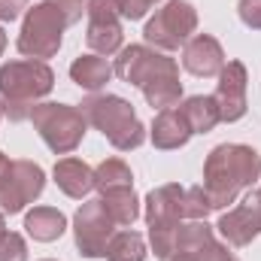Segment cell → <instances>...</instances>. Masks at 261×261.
Returning a JSON list of instances; mask_svg holds the SVG:
<instances>
[{"instance_id":"obj_27","label":"cell","mask_w":261,"mask_h":261,"mask_svg":"<svg viewBox=\"0 0 261 261\" xmlns=\"http://www.w3.org/2000/svg\"><path fill=\"white\" fill-rule=\"evenodd\" d=\"M31 9V0H0V21H15Z\"/></svg>"},{"instance_id":"obj_29","label":"cell","mask_w":261,"mask_h":261,"mask_svg":"<svg viewBox=\"0 0 261 261\" xmlns=\"http://www.w3.org/2000/svg\"><path fill=\"white\" fill-rule=\"evenodd\" d=\"M3 49H6V34H3V28H0V55H3Z\"/></svg>"},{"instance_id":"obj_16","label":"cell","mask_w":261,"mask_h":261,"mask_svg":"<svg viewBox=\"0 0 261 261\" xmlns=\"http://www.w3.org/2000/svg\"><path fill=\"white\" fill-rule=\"evenodd\" d=\"M55 186L73 200H82L94 192V170L82 161V158H61L52 170Z\"/></svg>"},{"instance_id":"obj_28","label":"cell","mask_w":261,"mask_h":261,"mask_svg":"<svg viewBox=\"0 0 261 261\" xmlns=\"http://www.w3.org/2000/svg\"><path fill=\"white\" fill-rule=\"evenodd\" d=\"M9 164H12V161H9V155H3V152H0V179L6 176V170H9Z\"/></svg>"},{"instance_id":"obj_20","label":"cell","mask_w":261,"mask_h":261,"mask_svg":"<svg viewBox=\"0 0 261 261\" xmlns=\"http://www.w3.org/2000/svg\"><path fill=\"white\" fill-rule=\"evenodd\" d=\"M179 110H182V116L189 119V125H192L195 134H210V130L222 122L219 107H216V97H206V94H192V97H186V100L179 103Z\"/></svg>"},{"instance_id":"obj_8","label":"cell","mask_w":261,"mask_h":261,"mask_svg":"<svg viewBox=\"0 0 261 261\" xmlns=\"http://www.w3.org/2000/svg\"><path fill=\"white\" fill-rule=\"evenodd\" d=\"M195 31H197L195 6L189 0H167L146 21L143 37H146V46H152L158 52H176L195 37Z\"/></svg>"},{"instance_id":"obj_7","label":"cell","mask_w":261,"mask_h":261,"mask_svg":"<svg viewBox=\"0 0 261 261\" xmlns=\"http://www.w3.org/2000/svg\"><path fill=\"white\" fill-rule=\"evenodd\" d=\"M34 130L43 137V143L55 152V155H70L79 149L85 130H88V119L82 116L79 107L70 103H37L31 113Z\"/></svg>"},{"instance_id":"obj_13","label":"cell","mask_w":261,"mask_h":261,"mask_svg":"<svg viewBox=\"0 0 261 261\" xmlns=\"http://www.w3.org/2000/svg\"><path fill=\"white\" fill-rule=\"evenodd\" d=\"M246 88H249V73L243 61H228L219 73V85H216V107L222 122H240L246 116Z\"/></svg>"},{"instance_id":"obj_15","label":"cell","mask_w":261,"mask_h":261,"mask_svg":"<svg viewBox=\"0 0 261 261\" xmlns=\"http://www.w3.org/2000/svg\"><path fill=\"white\" fill-rule=\"evenodd\" d=\"M192 137H195V130H192L189 119L182 116L179 107L158 110V116H155V122H152V128H149V140H152V146H155V149H164V152H170V149H182Z\"/></svg>"},{"instance_id":"obj_12","label":"cell","mask_w":261,"mask_h":261,"mask_svg":"<svg viewBox=\"0 0 261 261\" xmlns=\"http://www.w3.org/2000/svg\"><path fill=\"white\" fill-rule=\"evenodd\" d=\"M216 231H219V234L225 237V243L234 246V249L249 246V243L261 234V189L258 192H249L234 210L222 213Z\"/></svg>"},{"instance_id":"obj_18","label":"cell","mask_w":261,"mask_h":261,"mask_svg":"<svg viewBox=\"0 0 261 261\" xmlns=\"http://www.w3.org/2000/svg\"><path fill=\"white\" fill-rule=\"evenodd\" d=\"M24 231L37 243H52L67 231V216L58 206H34L24 216Z\"/></svg>"},{"instance_id":"obj_2","label":"cell","mask_w":261,"mask_h":261,"mask_svg":"<svg viewBox=\"0 0 261 261\" xmlns=\"http://www.w3.org/2000/svg\"><path fill=\"white\" fill-rule=\"evenodd\" d=\"M261 179V155L258 149L246 143H219L210 149L203 161V182L200 189L210 197L213 210H225L234 203L243 189H252V182Z\"/></svg>"},{"instance_id":"obj_32","label":"cell","mask_w":261,"mask_h":261,"mask_svg":"<svg viewBox=\"0 0 261 261\" xmlns=\"http://www.w3.org/2000/svg\"><path fill=\"white\" fill-rule=\"evenodd\" d=\"M43 261H52V258H43Z\"/></svg>"},{"instance_id":"obj_9","label":"cell","mask_w":261,"mask_h":261,"mask_svg":"<svg viewBox=\"0 0 261 261\" xmlns=\"http://www.w3.org/2000/svg\"><path fill=\"white\" fill-rule=\"evenodd\" d=\"M116 234V222L103 200H85L73 216V240L82 258H107V243Z\"/></svg>"},{"instance_id":"obj_10","label":"cell","mask_w":261,"mask_h":261,"mask_svg":"<svg viewBox=\"0 0 261 261\" xmlns=\"http://www.w3.org/2000/svg\"><path fill=\"white\" fill-rule=\"evenodd\" d=\"M46 189V173L40 164L18 158L9 164L6 176L0 179V213H21L28 203H34Z\"/></svg>"},{"instance_id":"obj_24","label":"cell","mask_w":261,"mask_h":261,"mask_svg":"<svg viewBox=\"0 0 261 261\" xmlns=\"http://www.w3.org/2000/svg\"><path fill=\"white\" fill-rule=\"evenodd\" d=\"M210 213H213V206H210L206 192L200 186L186 189V219H206Z\"/></svg>"},{"instance_id":"obj_5","label":"cell","mask_w":261,"mask_h":261,"mask_svg":"<svg viewBox=\"0 0 261 261\" xmlns=\"http://www.w3.org/2000/svg\"><path fill=\"white\" fill-rule=\"evenodd\" d=\"M82 116L88 119V125L100 130L119 152H130V149H140L146 143V128L143 122L137 119V110L134 103L119 97V94H88L82 103H79Z\"/></svg>"},{"instance_id":"obj_11","label":"cell","mask_w":261,"mask_h":261,"mask_svg":"<svg viewBox=\"0 0 261 261\" xmlns=\"http://www.w3.org/2000/svg\"><path fill=\"white\" fill-rule=\"evenodd\" d=\"M88 15V31H85V43L94 55H113L122 49L125 43V31H122V15L116 0H88L85 6Z\"/></svg>"},{"instance_id":"obj_17","label":"cell","mask_w":261,"mask_h":261,"mask_svg":"<svg viewBox=\"0 0 261 261\" xmlns=\"http://www.w3.org/2000/svg\"><path fill=\"white\" fill-rule=\"evenodd\" d=\"M113 64L107 61V58H100V55H79L73 64H70V79L79 85V88H85V91H91V94H97L100 88H107V82L113 79Z\"/></svg>"},{"instance_id":"obj_25","label":"cell","mask_w":261,"mask_h":261,"mask_svg":"<svg viewBox=\"0 0 261 261\" xmlns=\"http://www.w3.org/2000/svg\"><path fill=\"white\" fill-rule=\"evenodd\" d=\"M155 3H158V0H116L119 15H122V18H128V21H140V18H143Z\"/></svg>"},{"instance_id":"obj_4","label":"cell","mask_w":261,"mask_h":261,"mask_svg":"<svg viewBox=\"0 0 261 261\" xmlns=\"http://www.w3.org/2000/svg\"><path fill=\"white\" fill-rule=\"evenodd\" d=\"M55 88V70L46 61L21 58L0 67V103L9 122L31 119L34 107Z\"/></svg>"},{"instance_id":"obj_14","label":"cell","mask_w":261,"mask_h":261,"mask_svg":"<svg viewBox=\"0 0 261 261\" xmlns=\"http://www.w3.org/2000/svg\"><path fill=\"white\" fill-rule=\"evenodd\" d=\"M225 64H228L225 49H222V43H219L213 34H195V37L182 46V67H186L192 76L213 79V76L222 73Z\"/></svg>"},{"instance_id":"obj_22","label":"cell","mask_w":261,"mask_h":261,"mask_svg":"<svg viewBox=\"0 0 261 261\" xmlns=\"http://www.w3.org/2000/svg\"><path fill=\"white\" fill-rule=\"evenodd\" d=\"M119 186H134V173L122 158H107L94 167V189L107 192V189H119Z\"/></svg>"},{"instance_id":"obj_23","label":"cell","mask_w":261,"mask_h":261,"mask_svg":"<svg viewBox=\"0 0 261 261\" xmlns=\"http://www.w3.org/2000/svg\"><path fill=\"white\" fill-rule=\"evenodd\" d=\"M0 261H28V243L21 234L6 231L0 237Z\"/></svg>"},{"instance_id":"obj_6","label":"cell","mask_w":261,"mask_h":261,"mask_svg":"<svg viewBox=\"0 0 261 261\" xmlns=\"http://www.w3.org/2000/svg\"><path fill=\"white\" fill-rule=\"evenodd\" d=\"M146 225H149V243L155 258L170 261L176 249V231L186 222V189L176 182L158 186L146 195Z\"/></svg>"},{"instance_id":"obj_3","label":"cell","mask_w":261,"mask_h":261,"mask_svg":"<svg viewBox=\"0 0 261 261\" xmlns=\"http://www.w3.org/2000/svg\"><path fill=\"white\" fill-rule=\"evenodd\" d=\"M85 6H88V0H40V3H34L21 21L18 52L34 61L55 58L64 43V31L70 24L82 21Z\"/></svg>"},{"instance_id":"obj_19","label":"cell","mask_w":261,"mask_h":261,"mask_svg":"<svg viewBox=\"0 0 261 261\" xmlns=\"http://www.w3.org/2000/svg\"><path fill=\"white\" fill-rule=\"evenodd\" d=\"M100 200H103L107 213L113 216V222L122 225V228H130V225L140 219V200L134 195V186L107 189V192H100Z\"/></svg>"},{"instance_id":"obj_30","label":"cell","mask_w":261,"mask_h":261,"mask_svg":"<svg viewBox=\"0 0 261 261\" xmlns=\"http://www.w3.org/2000/svg\"><path fill=\"white\" fill-rule=\"evenodd\" d=\"M6 234V219H3V213H0V237Z\"/></svg>"},{"instance_id":"obj_26","label":"cell","mask_w":261,"mask_h":261,"mask_svg":"<svg viewBox=\"0 0 261 261\" xmlns=\"http://www.w3.org/2000/svg\"><path fill=\"white\" fill-rule=\"evenodd\" d=\"M237 12H240V21L252 31H261V0H240L237 3Z\"/></svg>"},{"instance_id":"obj_21","label":"cell","mask_w":261,"mask_h":261,"mask_svg":"<svg viewBox=\"0 0 261 261\" xmlns=\"http://www.w3.org/2000/svg\"><path fill=\"white\" fill-rule=\"evenodd\" d=\"M149 249H146V237L137 231H116L113 240L107 243V261H146Z\"/></svg>"},{"instance_id":"obj_1","label":"cell","mask_w":261,"mask_h":261,"mask_svg":"<svg viewBox=\"0 0 261 261\" xmlns=\"http://www.w3.org/2000/svg\"><path fill=\"white\" fill-rule=\"evenodd\" d=\"M116 76L125 79L128 85H137L146 97V103L152 110H167V107H176L179 97H182V82H179V64L146 46V43H130L119 49V58H116Z\"/></svg>"},{"instance_id":"obj_31","label":"cell","mask_w":261,"mask_h":261,"mask_svg":"<svg viewBox=\"0 0 261 261\" xmlns=\"http://www.w3.org/2000/svg\"><path fill=\"white\" fill-rule=\"evenodd\" d=\"M0 119H3V103H0Z\"/></svg>"}]
</instances>
